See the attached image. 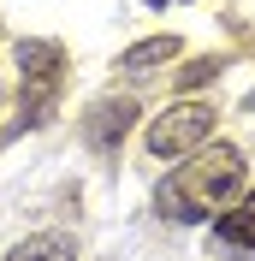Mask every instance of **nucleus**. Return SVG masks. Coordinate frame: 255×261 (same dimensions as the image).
<instances>
[{"instance_id": "nucleus-7", "label": "nucleus", "mask_w": 255, "mask_h": 261, "mask_svg": "<svg viewBox=\"0 0 255 261\" xmlns=\"http://www.w3.org/2000/svg\"><path fill=\"white\" fill-rule=\"evenodd\" d=\"M214 238H220V244H232V249H249V255H255V190H243L238 208L214 220Z\"/></svg>"}, {"instance_id": "nucleus-1", "label": "nucleus", "mask_w": 255, "mask_h": 261, "mask_svg": "<svg viewBox=\"0 0 255 261\" xmlns=\"http://www.w3.org/2000/svg\"><path fill=\"white\" fill-rule=\"evenodd\" d=\"M243 190V148L232 143H214V148H196L190 161H178V172L160 184L155 208L166 220H208V214L232 202Z\"/></svg>"}, {"instance_id": "nucleus-3", "label": "nucleus", "mask_w": 255, "mask_h": 261, "mask_svg": "<svg viewBox=\"0 0 255 261\" xmlns=\"http://www.w3.org/2000/svg\"><path fill=\"white\" fill-rule=\"evenodd\" d=\"M208 137H214V107H202V101H178V107H166V113L148 125V154L155 161H184V154H196V148H208Z\"/></svg>"}, {"instance_id": "nucleus-10", "label": "nucleus", "mask_w": 255, "mask_h": 261, "mask_svg": "<svg viewBox=\"0 0 255 261\" xmlns=\"http://www.w3.org/2000/svg\"><path fill=\"white\" fill-rule=\"evenodd\" d=\"M249 113H255V95H249Z\"/></svg>"}, {"instance_id": "nucleus-9", "label": "nucleus", "mask_w": 255, "mask_h": 261, "mask_svg": "<svg viewBox=\"0 0 255 261\" xmlns=\"http://www.w3.org/2000/svg\"><path fill=\"white\" fill-rule=\"evenodd\" d=\"M148 6H172V0H148Z\"/></svg>"}, {"instance_id": "nucleus-6", "label": "nucleus", "mask_w": 255, "mask_h": 261, "mask_svg": "<svg viewBox=\"0 0 255 261\" xmlns=\"http://www.w3.org/2000/svg\"><path fill=\"white\" fill-rule=\"evenodd\" d=\"M178 60V36H143V42H131L125 54H119V71H131V77H148L155 65Z\"/></svg>"}, {"instance_id": "nucleus-4", "label": "nucleus", "mask_w": 255, "mask_h": 261, "mask_svg": "<svg viewBox=\"0 0 255 261\" xmlns=\"http://www.w3.org/2000/svg\"><path fill=\"white\" fill-rule=\"evenodd\" d=\"M131 125H137V101L131 95H101L89 101V113L78 119V137L89 154H119V143L131 137Z\"/></svg>"}, {"instance_id": "nucleus-8", "label": "nucleus", "mask_w": 255, "mask_h": 261, "mask_svg": "<svg viewBox=\"0 0 255 261\" xmlns=\"http://www.w3.org/2000/svg\"><path fill=\"white\" fill-rule=\"evenodd\" d=\"M220 71H225L220 54H202V60H190L184 71H178V89H202V83H208V77H220Z\"/></svg>"}, {"instance_id": "nucleus-2", "label": "nucleus", "mask_w": 255, "mask_h": 261, "mask_svg": "<svg viewBox=\"0 0 255 261\" xmlns=\"http://www.w3.org/2000/svg\"><path fill=\"white\" fill-rule=\"evenodd\" d=\"M18 130H36L60 113V89H65V48L48 36H24L18 42Z\"/></svg>"}, {"instance_id": "nucleus-5", "label": "nucleus", "mask_w": 255, "mask_h": 261, "mask_svg": "<svg viewBox=\"0 0 255 261\" xmlns=\"http://www.w3.org/2000/svg\"><path fill=\"white\" fill-rule=\"evenodd\" d=\"M0 261H78V238L71 231H36V238L12 244Z\"/></svg>"}]
</instances>
